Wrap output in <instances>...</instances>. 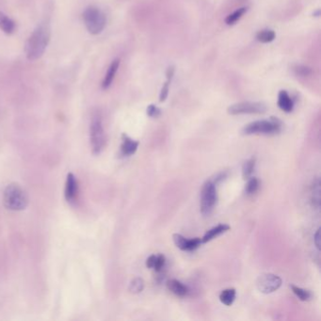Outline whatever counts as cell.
Wrapping results in <instances>:
<instances>
[{"mask_svg": "<svg viewBox=\"0 0 321 321\" xmlns=\"http://www.w3.org/2000/svg\"><path fill=\"white\" fill-rule=\"evenodd\" d=\"M51 38V29L47 23H41L29 35L25 44L27 59L34 62L41 58L45 52Z\"/></svg>", "mask_w": 321, "mask_h": 321, "instance_id": "1", "label": "cell"}, {"mask_svg": "<svg viewBox=\"0 0 321 321\" xmlns=\"http://www.w3.org/2000/svg\"><path fill=\"white\" fill-rule=\"evenodd\" d=\"M3 204L9 210H24L28 206V196L19 185H9L4 191Z\"/></svg>", "mask_w": 321, "mask_h": 321, "instance_id": "2", "label": "cell"}, {"mask_svg": "<svg viewBox=\"0 0 321 321\" xmlns=\"http://www.w3.org/2000/svg\"><path fill=\"white\" fill-rule=\"evenodd\" d=\"M283 123L276 117H271L269 120H259L248 123L242 129L244 135H272L278 134L282 131Z\"/></svg>", "mask_w": 321, "mask_h": 321, "instance_id": "3", "label": "cell"}, {"mask_svg": "<svg viewBox=\"0 0 321 321\" xmlns=\"http://www.w3.org/2000/svg\"><path fill=\"white\" fill-rule=\"evenodd\" d=\"M82 17L84 25L90 34H100L106 28L107 17L99 8L96 6L86 8Z\"/></svg>", "mask_w": 321, "mask_h": 321, "instance_id": "4", "label": "cell"}, {"mask_svg": "<svg viewBox=\"0 0 321 321\" xmlns=\"http://www.w3.org/2000/svg\"><path fill=\"white\" fill-rule=\"evenodd\" d=\"M90 145L93 153L95 155H99L106 145V135L103 126L102 117L100 113H95L91 118L90 128Z\"/></svg>", "mask_w": 321, "mask_h": 321, "instance_id": "5", "label": "cell"}, {"mask_svg": "<svg viewBox=\"0 0 321 321\" xmlns=\"http://www.w3.org/2000/svg\"><path fill=\"white\" fill-rule=\"evenodd\" d=\"M218 201L217 186L214 182L207 180L205 182L201 192V213L204 216H209Z\"/></svg>", "mask_w": 321, "mask_h": 321, "instance_id": "6", "label": "cell"}, {"mask_svg": "<svg viewBox=\"0 0 321 321\" xmlns=\"http://www.w3.org/2000/svg\"><path fill=\"white\" fill-rule=\"evenodd\" d=\"M266 106L261 102H239L231 105L227 112L230 115L241 114H263L266 112Z\"/></svg>", "mask_w": 321, "mask_h": 321, "instance_id": "7", "label": "cell"}, {"mask_svg": "<svg viewBox=\"0 0 321 321\" xmlns=\"http://www.w3.org/2000/svg\"><path fill=\"white\" fill-rule=\"evenodd\" d=\"M282 286V279L272 273L262 274L256 281V287L261 293H273Z\"/></svg>", "mask_w": 321, "mask_h": 321, "instance_id": "8", "label": "cell"}, {"mask_svg": "<svg viewBox=\"0 0 321 321\" xmlns=\"http://www.w3.org/2000/svg\"><path fill=\"white\" fill-rule=\"evenodd\" d=\"M172 239H173L175 246L177 247L178 249H180L181 251H186V252H192V251L198 249L202 244V239L200 238L187 239L180 234H173Z\"/></svg>", "mask_w": 321, "mask_h": 321, "instance_id": "9", "label": "cell"}, {"mask_svg": "<svg viewBox=\"0 0 321 321\" xmlns=\"http://www.w3.org/2000/svg\"><path fill=\"white\" fill-rule=\"evenodd\" d=\"M78 193V184L77 180L73 173H68L67 179H66V184H65V199L68 203L75 202V199L77 197Z\"/></svg>", "mask_w": 321, "mask_h": 321, "instance_id": "10", "label": "cell"}, {"mask_svg": "<svg viewBox=\"0 0 321 321\" xmlns=\"http://www.w3.org/2000/svg\"><path fill=\"white\" fill-rule=\"evenodd\" d=\"M140 143L137 141H134L129 136L123 133L122 135V144H121V155L123 157H130L133 156L139 148Z\"/></svg>", "mask_w": 321, "mask_h": 321, "instance_id": "11", "label": "cell"}, {"mask_svg": "<svg viewBox=\"0 0 321 321\" xmlns=\"http://www.w3.org/2000/svg\"><path fill=\"white\" fill-rule=\"evenodd\" d=\"M277 105L279 107L280 110L287 112V113H290L292 112L294 110V101L292 99V97H290V96L288 95L287 90L285 89H282L279 91V95H278V102Z\"/></svg>", "mask_w": 321, "mask_h": 321, "instance_id": "12", "label": "cell"}, {"mask_svg": "<svg viewBox=\"0 0 321 321\" xmlns=\"http://www.w3.org/2000/svg\"><path fill=\"white\" fill-rule=\"evenodd\" d=\"M120 67V59H115L113 62H111L110 67L108 69L106 75L104 77L102 82V89H108L110 87V85L113 82V79L118 72V69Z\"/></svg>", "mask_w": 321, "mask_h": 321, "instance_id": "13", "label": "cell"}, {"mask_svg": "<svg viewBox=\"0 0 321 321\" xmlns=\"http://www.w3.org/2000/svg\"><path fill=\"white\" fill-rule=\"evenodd\" d=\"M175 74V67L173 65L169 66L167 71H166V77H167V80L166 82L163 84L161 90H160V94H159V102L163 103L166 101L167 97L169 96V90H170V86H171V80L174 76Z\"/></svg>", "mask_w": 321, "mask_h": 321, "instance_id": "14", "label": "cell"}, {"mask_svg": "<svg viewBox=\"0 0 321 321\" xmlns=\"http://www.w3.org/2000/svg\"><path fill=\"white\" fill-rule=\"evenodd\" d=\"M230 230V226L228 224H224V223H221L219 225L215 226L211 228L210 230H208L207 232L205 233V236L202 238V243H207L209 241H211L212 239L219 237L220 235L224 234Z\"/></svg>", "mask_w": 321, "mask_h": 321, "instance_id": "15", "label": "cell"}, {"mask_svg": "<svg viewBox=\"0 0 321 321\" xmlns=\"http://www.w3.org/2000/svg\"><path fill=\"white\" fill-rule=\"evenodd\" d=\"M167 287L168 289L171 291V293L176 295L177 297H185L189 293V289L188 287L185 286L184 284H182L181 282L175 280V279H171L167 282Z\"/></svg>", "mask_w": 321, "mask_h": 321, "instance_id": "16", "label": "cell"}, {"mask_svg": "<svg viewBox=\"0 0 321 321\" xmlns=\"http://www.w3.org/2000/svg\"><path fill=\"white\" fill-rule=\"evenodd\" d=\"M16 25L14 21L8 15L0 12V29L8 35L13 34L15 31Z\"/></svg>", "mask_w": 321, "mask_h": 321, "instance_id": "17", "label": "cell"}, {"mask_svg": "<svg viewBox=\"0 0 321 321\" xmlns=\"http://www.w3.org/2000/svg\"><path fill=\"white\" fill-rule=\"evenodd\" d=\"M237 291L235 288H227L219 295V301L226 306H231L236 300Z\"/></svg>", "mask_w": 321, "mask_h": 321, "instance_id": "18", "label": "cell"}, {"mask_svg": "<svg viewBox=\"0 0 321 321\" xmlns=\"http://www.w3.org/2000/svg\"><path fill=\"white\" fill-rule=\"evenodd\" d=\"M276 38V33L272 29L265 28L256 33V40L262 43H268L273 41Z\"/></svg>", "mask_w": 321, "mask_h": 321, "instance_id": "19", "label": "cell"}, {"mask_svg": "<svg viewBox=\"0 0 321 321\" xmlns=\"http://www.w3.org/2000/svg\"><path fill=\"white\" fill-rule=\"evenodd\" d=\"M312 204L314 207L319 208L320 206V181L318 178H315L312 185Z\"/></svg>", "mask_w": 321, "mask_h": 321, "instance_id": "20", "label": "cell"}, {"mask_svg": "<svg viewBox=\"0 0 321 321\" xmlns=\"http://www.w3.org/2000/svg\"><path fill=\"white\" fill-rule=\"evenodd\" d=\"M248 8L241 7L236 10L233 14H229L225 18V24L227 26H234L238 21L241 19V17L246 14Z\"/></svg>", "mask_w": 321, "mask_h": 321, "instance_id": "21", "label": "cell"}, {"mask_svg": "<svg viewBox=\"0 0 321 321\" xmlns=\"http://www.w3.org/2000/svg\"><path fill=\"white\" fill-rule=\"evenodd\" d=\"M255 162L256 159L255 157H251L250 159H248L247 161L244 162V164L242 166V176L243 179L248 180L249 178L252 176L254 169H255Z\"/></svg>", "mask_w": 321, "mask_h": 321, "instance_id": "22", "label": "cell"}, {"mask_svg": "<svg viewBox=\"0 0 321 321\" xmlns=\"http://www.w3.org/2000/svg\"><path fill=\"white\" fill-rule=\"evenodd\" d=\"M259 180L256 177H250L248 179L246 187H245V192L247 195H253L259 189Z\"/></svg>", "mask_w": 321, "mask_h": 321, "instance_id": "23", "label": "cell"}, {"mask_svg": "<svg viewBox=\"0 0 321 321\" xmlns=\"http://www.w3.org/2000/svg\"><path fill=\"white\" fill-rule=\"evenodd\" d=\"M290 288L292 289L293 293L302 301H309L311 299V293L306 290V289H303L301 287H296L294 285L290 286Z\"/></svg>", "mask_w": 321, "mask_h": 321, "instance_id": "24", "label": "cell"}, {"mask_svg": "<svg viewBox=\"0 0 321 321\" xmlns=\"http://www.w3.org/2000/svg\"><path fill=\"white\" fill-rule=\"evenodd\" d=\"M144 288V281L142 278H135L131 281L129 285V291L131 293H141Z\"/></svg>", "mask_w": 321, "mask_h": 321, "instance_id": "25", "label": "cell"}, {"mask_svg": "<svg viewBox=\"0 0 321 321\" xmlns=\"http://www.w3.org/2000/svg\"><path fill=\"white\" fill-rule=\"evenodd\" d=\"M293 71L295 72V74L301 77H306L312 74V70L311 68H309L305 65H301V64H298V65H295L294 66Z\"/></svg>", "mask_w": 321, "mask_h": 321, "instance_id": "26", "label": "cell"}, {"mask_svg": "<svg viewBox=\"0 0 321 321\" xmlns=\"http://www.w3.org/2000/svg\"><path fill=\"white\" fill-rule=\"evenodd\" d=\"M165 263H166V259H165L164 255H163V254H158V255H157L156 263H155V266H154L153 268H154L157 272H161V271L163 270Z\"/></svg>", "mask_w": 321, "mask_h": 321, "instance_id": "27", "label": "cell"}, {"mask_svg": "<svg viewBox=\"0 0 321 321\" xmlns=\"http://www.w3.org/2000/svg\"><path fill=\"white\" fill-rule=\"evenodd\" d=\"M146 112H147V115L151 117V118H158L162 113L161 110L159 108H157V106L153 105V104L148 106Z\"/></svg>", "mask_w": 321, "mask_h": 321, "instance_id": "28", "label": "cell"}, {"mask_svg": "<svg viewBox=\"0 0 321 321\" xmlns=\"http://www.w3.org/2000/svg\"><path fill=\"white\" fill-rule=\"evenodd\" d=\"M228 176V172H226V171H220L219 173H218L214 179H211L212 181L214 182V184L217 185L219 184L220 182H222L226 177Z\"/></svg>", "mask_w": 321, "mask_h": 321, "instance_id": "29", "label": "cell"}, {"mask_svg": "<svg viewBox=\"0 0 321 321\" xmlns=\"http://www.w3.org/2000/svg\"><path fill=\"white\" fill-rule=\"evenodd\" d=\"M156 258H157V255H155V254L151 255L147 258V260H146V266L148 268H153L154 267L155 263H156Z\"/></svg>", "mask_w": 321, "mask_h": 321, "instance_id": "30", "label": "cell"}, {"mask_svg": "<svg viewBox=\"0 0 321 321\" xmlns=\"http://www.w3.org/2000/svg\"><path fill=\"white\" fill-rule=\"evenodd\" d=\"M319 234H320V229H318L316 233L314 234V245L317 248V250H320V239H319Z\"/></svg>", "mask_w": 321, "mask_h": 321, "instance_id": "31", "label": "cell"}]
</instances>
